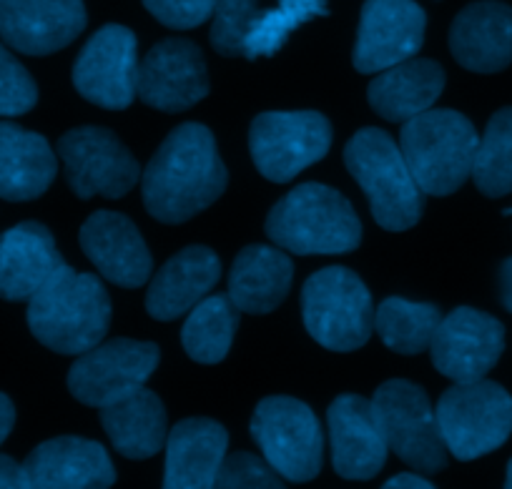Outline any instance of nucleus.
I'll list each match as a JSON object with an SVG mask.
<instances>
[{"label":"nucleus","instance_id":"obj_1","mask_svg":"<svg viewBox=\"0 0 512 489\" xmlns=\"http://www.w3.org/2000/svg\"><path fill=\"white\" fill-rule=\"evenodd\" d=\"M229 174L214 133L201 123H181L164 138L141 174L144 206L161 224H184L226 191Z\"/></svg>","mask_w":512,"mask_h":489},{"label":"nucleus","instance_id":"obj_2","mask_svg":"<svg viewBox=\"0 0 512 489\" xmlns=\"http://www.w3.org/2000/svg\"><path fill=\"white\" fill-rule=\"evenodd\" d=\"M28 326L43 347L83 354L103 342L111 326V299L101 279L63 264L28 299Z\"/></svg>","mask_w":512,"mask_h":489},{"label":"nucleus","instance_id":"obj_3","mask_svg":"<svg viewBox=\"0 0 512 489\" xmlns=\"http://www.w3.org/2000/svg\"><path fill=\"white\" fill-rule=\"evenodd\" d=\"M267 236L289 254H349L362 244V224L339 191L324 184H302L269 211Z\"/></svg>","mask_w":512,"mask_h":489},{"label":"nucleus","instance_id":"obj_4","mask_svg":"<svg viewBox=\"0 0 512 489\" xmlns=\"http://www.w3.org/2000/svg\"><path fill=\"white\" fill-rule=\"evenodd\" d=\"M344 163L369 199L374 221L382 229L407 231L422 219L425 194L390 133L382 128L357 131L344 146Z\"/></svg>","mask_w":512,"mask_h":489},{"label":"nucleus","instance_id":"obj_5","mask_svg":"<svg viewBox=\"0 0 512 489\" xmlns=\"http://www.w3.org/2000/svg\"><path fill=\"white\" fill-rule=\"evenodd\" d=\"M477 141L470 118L452 108H427L400 133L407 169L427 196H450L470 179Z\"/></svg>","mask_w":512,"mask_h":489},{"label":"nucleus","instance_id":"obj_6","mask_svg":"<svg viewBox=\"0 0 512 489\" xmlns=\"http://www.w3.org/2000/svg\"><path fill=\"white\" fill-rule=\"evenodd\" d=\"M374 301L364 281L347 266H327L304 281L302 316L317 344L354 352L374 332Z\"/></svg>","mask_w":512,"mask_h":489},{"label":"nucleus","instance_id":"obj_7","mask_svg":"<svg viewBox=\"0 0 512 489\" xmlns=\"http://www.w3.org/2000/svg\"><path fill=\"white\" fill-rule=\"evenodd\" d=\"M435 414L447 452L460 462L495 452L512 434V397L490 379L455 382Z\"/></svg>","mask_w":512,"mask_h":489},{"label":"nucleus","instance_id":"obj_8","mask_svg":"<svg viewBox=\"0 0 512 489\" xmlns=\"http://www.w3.org/2000/svg\"><path fill=\"white\" fill-rule=\"evenodd\" d=\"M372 409L384 442L402 462L420 474L447 467L450 452L442 442L437 414L425 389L407 379L384 382L374 394Z\"/></svg>","mask_w":512,"mask_h":489},{"label":"nucleus","instance_id":"obj_9","mask_svg":"<svg viewBox=\"0 0 512 489\" xmlns=\"http://www.w3.org/2000/svg\"><path fill=\"white\" fill-rule=\"evenodd\" d=\"M251 437L284 482H309L322 472V427L299 399H262L251 417Z\"/></svg>","mask_w":512,"mask_h":489},{"label":"nucleus","instance_id":"obj_10","mask_svg":"<svg viewBox=\"0 0 512 489\" xmlns=\"http://www.w3.org/2000/svg\"><path fill=\"white\" fill-rule=\"evenodd\" d=\"M332 123L317 111H267L251 121L249 148L256 169L274 184L297 179L327 156Z\"/></svg>","mask_w":512,"mask_h":489},{"label":"nucleus","instance_id":"obj_11","mask_svg":"<svg viewBox=\"0 0 512 489\" xmlns=\"http://www.w3.org/2000/svg\"><path fill=\"white\" fill-rule=\"evenodd\" d=\"M58 156L66 166V181L78 199H121L141 179V166L108 128L81 126L63 133Z\"/></svg>","mask_w":512,"mask_h":489},{"label":"nucleus","instance_id":"obj_12","mask_svg":"<svg viewBox=\"0 0 512 489\" xmlns=\"http://www.w3.org/2000/svg\"><path fill=\"white\" fill-rule=\"evenodd\" d=\"M161 352L151 342L111 339L78 354L68 372V389L86 407H106L144 387L159 367Z\"/></svg>","mask_w":512,"mask_h":489},{"label":"nucleus","instance_id":"obj_13","mask_svg":"<svg viewBox=\"0 0 512 489\" xmlns=\"http://www.w3.org/2000/svg\"><path fill=\"white\" fill-rule=\"evenodd\" d=\"M139 41L126 26H103L83 46L73 66V86L86 101L123 111L136 98Z\"/></svg>","mask_w":512,"mask_h":489},{"label":"nucleus","instance_id":"obj_14","mask_svg":"<svg viewBox=\"0 0 512 489\" xmlns=\"http://www.w3.org/2000/svg\"><path fill=\"white\" fill-rule=\"evenodd\" d=\"M505 326L485 311L460 306L442 316L430 344L432 364L452 382H477L500 362Z\"/></svg>","mask_w":512,"mask_h":489},{"label":"nucleus","instance_id":"obj_15","mask_svg":"<svg viewBox=\"0 0 512 489\" xmlns=\"http://www.w3.org/2000/svg\"><path fill=\"white\" fill-rule=\"evenodd\" d=\"M427 16L415 0H367L362 6L352 63L359 73H379L417 56Z\"/></svg>","mask_w":512,"mask_h":489},{"label":"nucleus","instance_id":"obj_16","mask_svg":"<svg viewBox=\"0 0 512 489\" xmlns=\"http://www.w3.org/2000/svg\"><path fill=\"white\" fill-rule=\"evenodd\" d=\"M209 93V71L204 53L186 38L156 43L139 63L136 96L146 106L164 113L189 111Z\"/></svg>","mask_w":512,"mask_h":489},{"label":"nucleus","instance_id":"obj_17","mask_svg":"<svg viewBox=\"0 0 512 489\" xmlns=\"http://www.w3.org/2000/svg\"><path fill=\"white\" fill-rule=\"evenodd\" d=\"M83 0H0V38L18 53L51 56L86 28Z\"/></svg>","mask_w":512,"mask_h":489},{"label":"nucleus","instance_id":"obj_18","mask_svg":"<svg viewBox=\"0 0 512 489\" xmlns=\"http://www.w3.org/2000/svg\"><path fill=\"white\" fill-rule=\"evenodd\" d=\"M81 249L98 274L123 289H139L154 271L144 236L134 221L116 211H96L88 216L81 226Z\"/></svg>","mask_w":512,"mask_h":489},{"label":"nucleus","instance_id":"obj_19","mask_svg":"<svg viewBox=\"0 0 512 489\" xmlns=\"http://www.w3.org/2000/svg\"><path fill=\"white\" fill-rule=\"evenodd\" d=\"M28 487L36 489H106L116 469L103 444L83 437H56L38 444L23 462Z\"/></svg>","mask_w":512,"mask_h":489},{"label":"nucleus","instance_id":"obj_20","mask_svg":"<svg viewBox=\"0 0 512 489\" xmlns=\"http://www.w3.org/2000/svg\"><path fill=\"white\" fill-rule=\"evenodd\" d=\"M332 462L344 479H372L387 462V442L379 432L372 399L359 394H342L327 412Z\"/></svg>","mask_w":512,"mask_h":489},{"label":"nucleus","instance_id":"obj_21","mask_svg":"<svg viewBox=\"0 0 512 489\" xmlns=\"http://www.w3.org/2000/svg\"><path fill=\"white\" fill-rule=\"evenodd\" d=\"M450 51L472 73H500L512 63V8L480 0L462 8L450 28Z\"/></svg>","mask_w":512,"mask_h":489},{"label":"nucleus","instance_id":"obj_22","mask_svg":"<svg viewBox=\"0 0 512 489\" xmlns=\"http://www.w3.org/2000/svg\"><path fill=\"white\" fill-rule=\"evenodd\" d=\"M66 264L51 231L38 221H23L0 236V296L28 301Z\"/></svg>","mask_w":512,"mask_h":489},{"label":"nucleus","instance_id":"obj_23","mask_svg":"<svg viewBox=\"0 0 512 489\" xmlns=\"http://www.w3.org/2000/svg\"><path fill=\"white\" fill-rule=\"evenodd\" d=\"M229 447V434L219 422L191 417L176 424L166 437V489H209L216 484Z\"/></svg>","mask_w":512,"mask_h":489},{"label":"nucleus","instance_id":"obj_24","mask_svg":"<svg viewBox=\"0 0 512 489\" xmlns=\"http://www.w3.org/2000/svg\"><path fill=\"white\" fill-rule=\"evenodd\" d=\"M221 276V261L209 246H186L171 256L146 291V311L159 321H174L189 314Z\"/></svg>","mask_w":512,"mask_h":489},{"label":"nucleus","instance_id":"obj_25","mask_svg":"<svg viewBox=\"0 0 512 489\" xmlns=\"http://www.w3.org/2000/svg\"><path fill=\"white\" fill-rule=\"evenodd\" d=\"M445 88V71L430 58H407L384 68L367 88L369 106L392 123H405L437 103Z\"/></svg>","mask_w":512,"mask_h":489},{"label":"nucleus","instance_id":"obj_26","mask_svg":"<svg viewBox=\"0 0 512 489\" xmlns=\"http://www.w3.org/2000/svg\"><path fill=\"white\" fill-rule=\"evenodd\" d=\"M56 174V153L41 133L0 123V199H38L51 189Z\"/></svg>","mask_w":512,"mask_h":489},{"label":"nucleus","instance_id":"obj_27","mask_svg":"<svg viewBox=\"0 0 512 489\" xmlns=\"http://www.w3.org/2000/svg\"><path fill=\"white\" fill-rule=\"evenodd\" d=\"M292 279L294 264L279 246H246L231 266L229 296L239 311L269 314L287 299Z\"/></svg>","mask_w":512,"mask_h":489},{"label":"nucleus","instance_id":"obj_28","mask_svg":"<svg viewBox=\"0 0 512 489\" xmlns=\"http://www.w3.org/2000/svg\"><path fill=\"white\" fill-rule=\"evenodd\" d=\"M101 424L113 449L128 459L154 457L169 437L164 402L146 387L101 407Z\"/></svg>","mask_w":512,"mask_h":489},{"label":"nucleus","instance_id":"obj_29","mask_svg":"<svg viewBox=\"0 0 512 489\" xmlns=\"http://www.w3.org/2000/svg\"><path fill=\"white\" fill-rule=\"evenodd\" d=\"M239 326V306L229 294H209L189 311L181 342L186 354L199 364H219L229 354Z\"/></svg>","mask_w":512,"mask_h":489},{"label":"nucleus","instance_id":"obj_30","mask_svg":"<svg viewBox=\"0 0 512 489\" xmlns=\"http://www.w3.org/2000/svg\"><path fill=\"white\" fill-rule=\"evenodd\" d=\"M442 321V311L425 301H407L390 296L379 304L374 314L377 334L392 352L415 357L430 349L432 337Z\"/></svg>","mask_w":512,"mask_h":489},{"label":"nucleus","instance_id":"obj_31","mask_svg":"<svg viewBox=\"0 0 512 489\" xmlns=\"http://www.w3.org/2000/svg\"><path fill=\"white\" fill-rule=\"evenodd\" d=\"M472 179L490 199L512 194V106L500 108L487 121L485 133L477 141Z\"/></svg>","mask_w":512,"mask_h":489},{"label":"nucleus","instance_id":"obj_32","mask_svg":"<svg viewBox=\"0 0 512 489\" xmlns=\"http://www.w3.org/2000/svg\"><path fill=\"white\" fill-rule=\"evenodd\" d=\"M327 0H279V6L259 13L244 43V56L249 61L269 58L289 41L297 28L317 16H327Z\"/></svg>","mask_w":512,"mask_h":489},{"label":"nucleus","instance_id":"obj_33","mask_svg":"<svg viewBox=\"0 0 512 489\" xmlns=\"http://www.w3.org/2000/svg\"><path fill=\"white\" fill-rule=\"evenodd\" d=\"M259 16V0H214L211 46L224 58L244 56V43Z\"/></svg>","mask_w":512,"mask_h":489},{"label":"nucleus","instance_id":"obj_34","mask_svg":"<svg viewBox=\"0 0 512 489\" xmlns=\"http://www.w3.org/2000/svg\"><path fill=\"white\" fill-rule=\"evenodd\" d=\"M38 103V86L21 61L0 46V116H23Z\"/></svg>","mask_w":512,"mask_h":489},{"label":"nucleus","instance_id":"obj_35","mask_svg":"<svg viewBox=\"0 0 512 489\" xmlns=\"http://www.w3.org/2000/svg\"><path fill=\"white\" fill-rule=\"evenodd\" d=\"M214 487L224 489H277L284 487V479L277 469L267 462V457H256L251 452L226 454L216 474Z\"/></svg>","mask_w":512,"mask_h":489},{"label":"nucleus","instance_id":"obj_36","mask_svg":"<svg viewBox=\"0 0 512 489\" xmlns=\"http://www.w3.org/2000/svg\"><path fill=\"white\" fill-rule=\"evenodd\" d=\"M146 11L174 31H189L211 18L214 0H144Z\"/></svg>","mask_w":512,"mask_h":489},{"label":"nucleus","instance_id":"obj_37","mask_svg":"<svg viewBox=\"0 0 512 489\" xmlns=\"http://www.w3.org/2000/svg\"><path fill=\"white\" fill-rule=\"evenodd\" d=\"M21 487H28L23 464H18L13 457L0 454V489H21Z\"/></svg>","mask_w":512,"mask_h":489},{"label":"nucleus","instance_id":"obj_38","mask_svg":"<svg viewBox=\"0 0 512 489\" xmlns=\"http://www.w3.org/2000/svg\"><path fill=\"white\" fill-rule=\"evenodd\" d=\"M384 487L387 489H432L435 484L417 472H402V474H397V477H392L390 482L384 484Z\"/></svg>","mask_w":512,"mask_h":489},{"label":"nucleus","instance_id":"obj_39","mask_svg":"<svg viewBox=\"0 0 512 489\" xmlns=\"http://www.w3.org/2000/svg\"><path fill=\"white\" fill-rule=\"evenodd\" d=\"M13 424H16V407L6 394H0V444L8 439Z\"/></svg>","mask_w":512,"mask_h":489},{"label":"nucleus","instance_id":"obj_40","mask_svg":"<svg viewBox=\"0 0 512 489\" xmlns=\"http://www.w3.org/2000/svg\"><path fill=\"white\" fill-rule=\"evenodd\" d=\"M500 301L512 314V256L500 266Z\"/></svg>","mask_w":512,"mask_h":489},{"label":"nucleus","instance_id":"obj_41","mask_svg":"<svg viewBox=\"0 0 512 489\" xmlns=\"http://www.w3.org/2000/svg\"><path fill=\"white\" fill-rule=\"evenodd\" d=\"M505 487L512 489V459L507 462V474H505Z\"/></svg>","mask_w":512,"mask_h":489},{"label":"nucleus","instance_id":"obj_42","mask_svg":"<svg viewBox=\"0 0 512 489\" xmlns=\"http://www.w3.org/2000/svg\"><path fill=\"white\" fill-rule=\"evenodd\" d=\"M505 214H510V216H512V209H510V211H505Z\"/></svg>","mask_w":512,"mask_h":489}]
</instances>
